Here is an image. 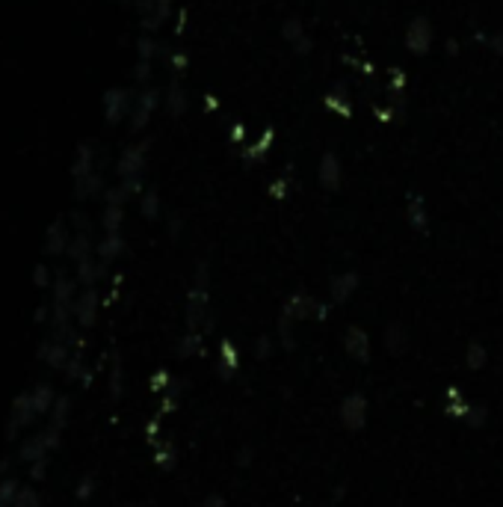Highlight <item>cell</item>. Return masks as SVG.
Wrapping results in <instances>:
<instances>
[{"label":"cell","mask_w":503,"mask_h":507,"mask_svg":"<svg viewBox=\"0 0 503 507\" xmlns=\"http://www.w3.org/2000/svg\"><path fill=\"white\" fill-rule=\"evenodd\" d=\"M187 326L190 333H199L201 326H210V300H208V267H199V285L190 291L187 300Z\"/></svg>","instance_id":"cell-1"},{"label":"cell","mask_w":503,"mask_h":507,"mask_svg":"<svg viewBox=\"0 0 503 507\" xmlns=\"http://www.w3.org/2000/svg\"><path fill=\"white\" fill-rule=\"evenodd\" d=\"M282 315H287L291 321H311V317H314V321H326V317H329V305L314 300L305 291H296L293 297L284 303Z\"/></svg>","instance_id":"cell-2"},{"label":"cell","mask_w":503,"mask_h":507,"mask_svg":"<svg viewBox=\"0 0 503 507\" xmlns=\"http://www.w3.org/2000/svg\"><path fill=\"white\" fill-rule=\"evenodd\" d=\"M341 421L346 430H362L367 424V398L362 392H353L341 400Z\"/></svg>","instance_id":"cell-3"},{"label":"cell","mask_w":503,"mask_h":507,"mask_svg":"<svg viewBox=\"0 0 503 507\" xmlns=\"http://www.w3.org/2000/svg\"><path fill=\"white\" fill-rule=\"evenodd\" d=\"M344 347L355 362H370V338L362 326H350L344 333Z\"/></svg>","instance_id":"cell-4"},{"label":"cell","mask_w":503,"mask_h":507,"mask_svg":"<svg viewBox=\"0 0 503 507\" xmlns=\"http://www.w3.org/2000/svg\"><path fill=\"white\" fill-rule=\"evenodd\" d=\"M429 42H433V30L424 18H415L409 30H405V45H409L412 54H426L429 51Z\"/></svg>","instance_id":"cell-5"},{"label":"cell","mask_w":503,"mask_h":507,"mask_svg":"<svg viewBox=\"0 0 503 507\" xmlns=\"http://www.w3.org/2000/svg\"><path fill=\"white\" fill-rule=\"evenodd\" d=\"M355 288H358V274H355V270H344V274L334 276L332 285H329L332 303H346L355 294Z\"/></svg>","instance_id":"cell-6"},{"label":"cell","mask_w":503,"mask_h":507,"mask_svg":"<svg viewBox=\"0 0 503 507\" xmlns=\"http://www.w3.org/2000/svg\"><path fill=\"white\" fill-rule=\"evenodd\" d=\"M237 368H241V353H237V347L231 345V341H222L220 345V362H217L220 377L222 380H231Z\"/></svg>","instance_id":"cell-7"},{"label":"cell","mask_w":503,"mask_h":507,"mask_svg":"<svg viewBox=\"0 0 503 507\" xmlns=\"http://www.w3.org/2000/svg\"><path fill=\"white\" fill-rule=\"evenodd\" d=\"M320 184L326 187V191H338V187H341V163H338V158H334V155H323Z\"/></svg>","instance_id":"cell-8"},{"label":"cell","mask_w":503,"mask_h":507,"mask_svg":"<svg viewBox=\"0 0 503 507\" xmlns=\"http://www.w3.org/2000/svg\"><path fill=\"white\" fill-rule=\"evenodd\" d=\"M385 347L394 353V357H400L409 347V329H405L400 321H394L388 329H385Z\"/></svg>","instance_id":"cell-9"},{"label":"cell","mask_w":503,"mask_h":507,"mask_svg":"<svg viewBox=\"0 0 503 507\" xmlns=\"http://www.w3.org/2000/svg\"><path fill=\"white\" fill-rule=\"evenodd\" d=\"M405 217H409V222H412V229H415V232H426V229H429V214H426V208H424V199H421V196H412V199H409V208H405Z\"/></svg>","instance_id":"cell-10"},{"label":"cell","mask_w":503,"mask_h":507,"mask_svg":"<svg viewBox=\"0 0 503 507\" xmlns=\"http://www.w3.org/2000/svg\"><path fill=\"white\" fill-rule=\"evenodd\" d=\"M471 407H474V404L459 392V388H450V392H447V416L462 419V421H465V416H468V409H471Z\"/></svg>","instance_id":"cell-11"},{"label":"cell","mask_w":503,"mask_h":507,"mask_svg":"<svg viewBox=\"0 0 503 507\" xmlns=\"http://www.w3.org/2000/svg\"><path fill=\"white\" fill-rule=\"evenodd\" d=\"M486 359H488L486 347L480 345V341H471L468 350H465V365H468L471 371H480V368H486Z\"/></svg>","instance_id":"cell-12"},{"label":"cell","mask_w":503,"mask_h":507,"mask_svg":"<svg viewBox=\"0 0 503 507\" xmlns=\"http://www.w3.org/2000/svg\"><path fill=\"white\" fill-rule=\"evenodd\" d=\"M293 324H296V321H291V317H287V315L279 317V341H282V347H287V350H293V347H296Z\"/></svg>","instance_id":"cell-13"},{"label":"cell","mask_w":503,"mask_h":507,"mask_svg":"<svg viewBox=\"0 0 503 507\" xmlns=\"http://www.w3.org/2000/svg\"><path fill=\"white\" fill-rule=\"evenodd\" d=\"M284 36L291 42H296V51H308V39H303V25H299L296 18H291L284 25Z\"/></svg>","instance_id":"cell-14"},{"label":"cell","mask_w":503,"mask_h":507,"mask_svg":"<svg viewBox=\"0 0 503 507\" xmlns=\"http://www.w3.org/2000/svg\"><path fill=\"white\" fill-rule=\"evenodd\" d=\"M199 350H201L199 333H187V336L181 338V345H178V353H181V357H193V353H199Z\"/></svg>","instance_id":"cell-15"},{"label":"cell","mask_w":503,"mask_h":507,"mask_svg":"<svg viewBox=\"0 0 503 507\" xmlns=\"http://www.w3.org/2000/svg\"><path fill=\"white\" fill-rule=\"evenodd\" d=\"M465 424H471V428H483V424H486V409L480 404H474L468 409V416H465Z\"/></svg>","instance_id":"cell-16"},{"label":"cell","mask_w":503,"mask_h":507,"mask_svg":"<svg viewBox=\"0 0 503 507\" xmlns=\"http://www.w3.org/2000/svg\"><path fill=\"white\" fill-rule=\"evenodd\" d=\"M158 466H163V469H172L175 466V448L172 445H163L160 451H158Z\"/></svg>","instance_id":"cell-17"},{"label":"cell","mask_w":503,"mask_h":507,"mask_svg":"<svg viewBox=\"0 0 503 507\" xmlns=\"http://www.w3.org/2000/svg\"><path fill=\"white\" fill-rule=\"evenodd\" d=\"M270 137H272V131H267V137H261V143H258L255 149H252V151H246V160H258V158L263 155V151L270 149Z\"/></svg>","instance_id":"cell-18"},{"label":"cell","mask_w":503,"mask_h":507,"mask_svg":"<svg viewBox=\"0 0 503 507\" xmlns=\"http://www.w3.org/2000/svg\"><path fill=\"white\" fill-rule=\"evenodd\" d=\"M255 353H258V359L270 357V338H267V336H261V338H258V347H255Z\"/></svg>","instance_id":"cell-19"},{"label":"cell","mask_w":503,"mask_h":507,"mask_svg":"<svg viewBox=\"0 0 503 507\" xmlns=\"http://www.w3.org/2000/svg\"><path fill=\"white\" fill-rule=\"evenodd\" d=\"M201 507H225V499H222V495H208Z\"/></svg>","instance_id":"cell-20"},{"label":"cell","mask_w":503,"mask_h":507,"mask_svg":"<svg viewBox=\"0 0 503 507\" xmlns=\"http://www.w3.org/2000/svg\"><path fill=\"white\" fill-rule=\"evenodd\" d=\"M284 187H287L284 181H275V184H272V191H270V193H272L275 199H282V196H284Z\"/></svg>","instance_id":"cell-21"}]
</instances>
